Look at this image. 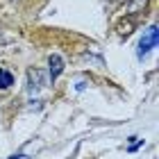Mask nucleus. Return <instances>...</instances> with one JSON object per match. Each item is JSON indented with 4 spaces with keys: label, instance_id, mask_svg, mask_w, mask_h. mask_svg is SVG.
Masks as SVG:
<instances>
[{
    "label": "nucleus",
    "instance_id": "obj_1",
    "mask_svg": "<svg viewBox=\"0 0 159 159\" xmlns=\"http://www.w3.org/2000/svg\"><path fill=\"white\" fill-rule=\"evenodd\" d=\"M48 84V75L41 68H30L27 70V89L30 91H39Z\"/></svg>",
    "mask_w": 159,
    "mask_h": 159
},
{
    "label": "nucleus",
    "instance_id": "obj_2",
    "mask_svg": "<svg viewBox=\"0 0 159 159\" xmlns=\"http://www.w3.org/2000/svg\"><path fill=\"white\" fill-rule=\"evenodd\" d=\"M155 46H157V27H155V25H150V27H148V32H146V37L139 41V50H136V55H139V57L148 55Z\"/></svg>",
    "mask_w": 159,
    "mask_h": 159
},
{
    "label": "nucleus",
    "instance_id": "obj_3",
    "mask_svg": "<svg viewBox=\"0 0 159 159\" xmlns=\"http://www.w3.org/2000/svg\"><path fill=\"white\" fill-rule=\"evenodd\" d=\"M136 30V20L132 16H123L118 23H116V32H118V37H129Z\"/></svg>",
    "mask_w": 159,
    "mask_h": 159
},
{
    "label": "nucleus",
    "instance_id": "obj_4",
    "mask_svg": "<svg viewBox=\"0 0 159 159\" xmlns=\"http://www.w3.org/2000/svg\"><path fill=\"white\" fill-rule=\"evenodd\" d=\"M48 64H50V80L55 82V80L61 75V70H64V59L59 55H50L48 57Z\"/></svg>",
    "mask_w": 159,
    "mask_h": 159
},
{
    "label": "nucleus",
    "instance_id": "obj_5",
    "mask_svg": "<svg viewBox=\"0 0 159 159\" xmlns=\"http://www.w3.org/2000/svg\"><path fill=\"white\" fill-rule=\"evenodd\" d=\"M148 5V0H127L125 2V11H143Z\"/></svg>",
    "mask_w": 159,
    "mask_h": 159
},
{
    "label": "nucleus",
    "instance_id": "obj_6",
    "mask_svg": "<svg viewBox=\"0 0 159 159\" xmlns=\"http://www.w3.org/2000/svg\"><path fill=\"white\" fill-rule=\"evenodd\" d=\"M14 84V75L9 70H0V89H9Z\"/></svg>",
    "mask_w": 159,
    "mask_h": 159
},
{
    "label": "nucleus",
    "instance_id": "obj_7",
    "mask_svg": "<svg viewBox=\"0 0 159 159\" xmlns=\"http://www.w3.org/2000/svg\"><path fill=\"white\" fill-rule=\"evenodd\" d=\"M11 159H25V157H23V155H14Z\"/></svg>",
    "mask_w": 159,
    "mask_h": 159
}]
</instances>
